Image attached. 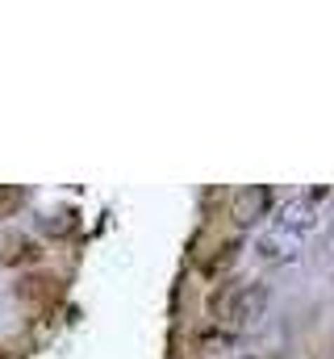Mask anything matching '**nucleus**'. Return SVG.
Masks as SVG:
<instances>
[{
	"instance_id": "1",
	"label": "nucleus",
	"mask_w": 334,
	"mask_h": 359,
	"mask_svg": "<svg viewBox=\"0 0 334 359\" xmlns=\"http://www.w3.org/2000/svg\"><path fill=\"white\" fill-rule=\"evenodd\" d=\"M267 301H272L267 284H259V280H243V284H230L226 292L213 297V313H218L222 326L247 330V326H255V322L267 313Z\"/></svg>"
},
{
	"instance_id": "2",
	"label": "nucleus",
	"mask_w": 334,
	"mask_h": 359,
	"mask_svg": "<svg viewBox=\"0 0 334 359\" xmlns=\"http://www.w3.org/2000/svg\"><path fill=\"white\" fill-rule=\"evenodd\" d=\"M318 226V205L309 196H288L276 213V230L280 234H309Z\"/></svg>"
},
{
	"instance_id": "3",
	"label": "nucleus",
	"mask_w": 334,
	"mask_h": 359,
	"mask_svg": "<svg viewBox=\"0 0 334 359\" xmlns=\"http://www.w3.org/2000/svg\"><path fill=\"white\" fill-rule=\"evenodd\" d=\"M267 209H272V188H267V184H250V188H243V192L234 196L230 217H234L239 226H250V222L267 217Z\"/></svg>"
},
{
	"instance_id": "4",
	"label": "nucleus",
	"mask_w": 334,
	"mask_h": 359,
	"mask_svg": "<svg viewBox=\"0 0 334 359\" xmlns=\"http://www.w3.org/2000/svg\"><path fill=\"white\" fill-rule=\"evenodd\" d=\"M42 259V247L34 238H13L8 243V264H38Z\"/></svg>"
},
{
	"instance_id": "5",
	"label": "nucleus",
	"mask_w": 334,
	"mask_h": 359,
	"mask_svg": "<svg viewBox=\"0 0 334 359\" xmlns=\"http://www.w3.org/2000/svg\"><path fill=\"white\" fill-rule=\"evenodd\" d=\"M21 205H25V188L21 184H0V222L13 217Z\"/></svg>"
},
{
	"instance_id": "6",
	"label": "nucleus",
	"mask_w": 334,
	"mask_h": 359,
	"mask_svg": "<svg viewBox=\"0 0 334 359\" xmlns=\"http://www.w3.org/2000/svg\"><path fill=\"white\" fill-rule=\"evenodd\" d=\"M259 251H263V259H288V255L280 251V243H276V238H263V243H259Z\"/></svg>"
}]
</instances>
